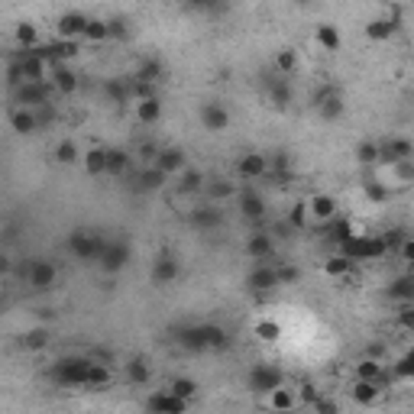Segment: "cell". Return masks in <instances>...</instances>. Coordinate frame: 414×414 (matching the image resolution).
<instances>
[{
    "instance_id": "52a82bcc",
    "label": "cell",
    "mask_w": 414,
    "mask_h": 414,
    "mask_svg": "<svg viewBox=\"0 0 414 414\" xmlns=\"http://www.w3.org/2000/svg\"><path fill=\"white\" fill-rule=\"evenodd\" d=\"M98 262L107 275H117L120 269L130 262V246L127 243H104L98 253Z\"/></svg>"
},
{
    "instance_id": "2e32d148",
    "label": "cell",
    "mask_w": 414,
    "mask_h": 414,
    "mask_svg": "<svg viewBox=\"0 0 414 414\" xmlns=\"http://www.w3.org/2000/svg\"><path fill=\"white\" fill-rule=\"evenodd\" d=\"M191 224L197 227V230H220L224 227V211H220V204H201V207H195L191 211Z\"/></svg>"
},
{
    "instance_id": "680465c9",
    "label": "cell",
    "mask_w": 414,
    "mask_h": 414,
    "mask_svg": "<svg viewBox=\"0 0 414 414\" xmlns=\"http://www.w3.org/2000/svg\"><path fill=\"white\" fill-rule=\"evenodd\" d=\"M7 85H10V88H20V85H23V68H20V62H14V65L7 68Z\"/></svg>"
},
{
    "instance_id": "d4e9b609",
    "label": "cell",
    "mask_w": 414,
    "mask_h": 414,
    "mask_svg": "<svg viewBox=\"0 0 414 414\" xmlns=\"http://www.w3.org/2000/svg\"><path fill=\"white\" fill-rule=\"evenodd\" d=\"M10 127H14V133L29 136L39 130V117L33 113V107H16V110H10Z\"/></svg>"
},
{
    "instance_id": "836d02e7",
    "label": "cell",
    "mask_w": 414,
    "mask_h": 414,
    "mask_svg": "<svg viewBox=\"0 0 414 414\" xmlns=\"http://www.w3.org/2000/svg\"><path fill=\"white\" fill-rule=\"evenodd\" d=\"M162 75H165V65H162V58H146V62L136 68L133 81H143V85H155V81H162Z\"/></svg>"
},
{
    "instance_id": "3957f363",
    "label": "cell",
    "mask_w": 414,
    "mask_h": 414,
    "mask_svg": "<svg viewBox=\"0 0 414 414\" xmlns=\"http://www.w3.org/2000/svg\"><path fill=\"white\" fill-rule=\"evenodd\" d=\"M398 29H401V10L388 7L385 16H376V20L366 23V39H369V43H388Z\"/></svg>"
},
{
    "instance_id": "484cf974",
    "label": "cell",
    "mask_w": 414,
    "mask_h": 414,
    "mask_svg": "<svg viewBox=\"0 0 414 414\" xmlns=\"http://www.w3.org/2000/svg\"><path fill=\"white\" fill-rule=\"evenodd\" d=\"M266 395H269L266 405L272 408V411H295V408H298V392H295V388H285V382L275 385L272 392H266Z\"/></svg>"
},
{
    "instance_id": "ac0fdd59",
    "label": "cell",
    "mask_w": 414,
    "mask_h": 414,
    "mask_svg": "<svg viewBox=\"0 0 414 414\" xmlns=\"http://www.w3.org/2000/svg\"><path fill=\"white\" fill-rule=\"evenodd\" d=\"M133 113H136V123H143V127H155V123L162 120V100L155 98V94L133 100Z\"/></svg>"
},
{
    "instance_id": "91938a15",
    "label": "cell",
    "mask_w": 414,
    "mask_h": 414,
    "mask_svg": "<svg viewBox=\"0 0 414 414\" xmlns=\"http://www.w3.org/2000/svg\"><path fill=\"white\" fill-rule=\"evenodd\" d=\"M155 152H159V146H155V143H143V146L136 149V155H140L143 162H155Z\"/></svg>"
},
{
    "instance_id": "681fc988",
    "label": "cell",
    "mask_w": 414,
    "mask_h": 414,
    "mask_svg": "<svg viewBox=\"0 0 414 414\" xmlns=\"http://www.w3.org/2000/svg\"><path fill=\"white\" fill-rule=\"evenodd\" d=\"M169 388L178 395V398L188 401V405L197 398V382H195V379H188V376H178V379H172V385H169Z\"/></svg>"
},
{
    "instance_id": "d6a6232c",
    "label": "cell",
    "mask_w": 414,
    "mask_h": 414,
    "mask_svg": "<svg viewBox=\"0 0 414 414\" xmlns=\"http://www.w3.org/2000/svg\"><path fill=\"white\" fill-rule=\"evenodd\" d=\"M379 398H382L379 382H363V379H356V385H353V401H356V405L369 408V405H376Z\"/></svg>"
},
{
    "instance_id": "5b68a950",
    "label": "cell",
    "mask_w": 414,
    "mask_h": 414,
    "mask_svg": "<svg viewBox=\"0 0 414 414\" xmlns=\"http://www.w3.org/2000/svg\"><path fill=\"white\" fill-rule=\"evenodd\" d=\"M49 88L62 98H71L78 91V71L71 68L68 62H56L49 65Z\"/></svg>"
},
{
    "instance_id": "db71d44e",
    "label": "cell",
    "mask_w": 414,
    "mask_h": 414,
    "mask_svg": "<svg viewBox=\"0 0 414 414\" xmlns=\"http://www.w3.org/2000/svg\"><path fill=\"white\" fill-rule=\"evenodd\" d=\"M398 324H401V330H405V333H414V301H401Z\"/></svg>"
},
{
    "instance_id": "94428289",
    "label": "cell",
    "mask_w": 414,
    "mask_h": 414,
    "mask_svg": "<svg viewBox=\"0 0 414 414\" xmlns=\"http://www.w3.org/2000/svg\"><path fill=\"white\" fill-rule=\"evenodd\" d=\"M398 253H401V259H405V262H414V239L401 237V243H398Z\"/></svg>"
},
{
    "instance_id": "277c9868",
    "label": "cell",
    "mask_w": 414,
    "mask_h": 414,
    "mask_svg": "<svg viewBox=\"0 0 414 414\" xmlns=\"http://www.w3.org/2000/svg\"><path fill=\"white\" fill-rule=\"evenodd\" d=\"M100 246H104V239H100L94 230H75L68 237V249H71V256H75V259H85V262L98 259Z\"/></svg>"
},
{
    "instance_id": "7bdbcfd3",
    "label": "cell",
    "mask_w": 414,
    "mask_h": 414,
    "mask_svg": "<svg viewBox=\"0 0 414 414\" xmlns=\"http://www.w3.org/2000/svg\"><path fill=\"white\" fill-rule=\"evenodd\" d=\"M130 172V152L123 149H107V175L110 178H120Z\"/></svg>"
},
{
    "instance_id": "7402d4cb",
    "label": "cell",
    "mask_w": 414,
    "mask_h": 414,
    "mask_svg": "<svg viewBox=\"0 0 414 414\" xmlns=\"http://www.w3.org/2000/svg\"><path fill=\"white\" fill-rule=\"evenodd\" d=\"M239 214H243L249 224H259L266 217V197L259 191H243L239 195Z\"/></svg>"
},
{
    "instance_id": "bcb514c9",
    "label": "cell",
    "mask_w": 414,
    "mask_h": 414,
    "mask_svg": "<svg viewBox=\"0 0 414 414\" xmlns=\"http://www.w3.org/2000/svg\"><path fill=\"white\" fill-rule=\"evenodd\" d=\"M388 376L398 379V382H411L414 379V356H401L398 363L385 366V379H388Z\"/></svg>"
},
{
    "instance_id": "e0dca14e",
    "label": "cell",
    "mask_w": 414,
    "mask_h": 414,
    "mask_svg": "<svg viewBox=\"0 0 414 414\" xmlns=\"http://www.w3.org/2000/svg\"><path fill=\"white\" fill-rule=\"evenodd\" d=\"M237 175L246 178V182H256V178L269 175V159L262 152H246L243 159L237 162Z\"/></svg>"
},
{
    "instance_id": "e575fe53",
    "label": "cell",
    "mask_w": 414,
    "mask_h": 414,
    "mask_svg": "<svg viewBox=\"0 0 414 414\" xmlns=\"http://www.w3.org/2000/svg\"><path fill=\"white\" fill-rule=\"evenodd\" d=\"M20 343H23V350H29V353H43L46 346L52 343V337H49V330L46 327H33L20 337Z\"/></svg>"
},
{
    "instance_id": "7c38bea8",
    "label": "cell",
    "mask_w": 414,
    "mask_h": 414,
    "mask_svg": "<svg viewBox=\"0 0 414 414\" xmlns=\"http://www.w3.org/2000/svg\"><path fill=\"white\" fill-rule=\"evenodd\" d=\"M26 279H29V285H33L36 291H49V288L56 285V279H58V269L52 266V262H46V259H33V262H29V269H26Z\"/></svg>"
},
{
    "instance_id": "6da1fadb",
    "label": "cell",
    "mask_w": 414,
    "mask_h": 414,
    "mask_svg": "<svg viewBox=\"0 0 414 414\" xmlns=\"http://www.w3.org/2000/svg\"><path fill=\"white\" fill-rule=\"evenodd\" d=\"M340 253L350 256L353 262L356 259H382V256L388 253V243H385V237H376V233H356V237L340 243Z\"/></svg>"
},
{
    "instance_id": "7dc6e473",
    "label": "cell",
    "mask_w": 414,
    "mask_h": 414,
    "mask_svg": "<svg viewBox=\"0 0 414 414\" xmlns=\"http://www.w3.org/2000/svg\"><path fill=\"white\" fill-rule=\"evenodd\" d=\"M295 68H298V52L295 49H279V56H275V71H279V78L295 75Z\"/></svg>"
},
{
    "instance_id": "4316f807",
    "label": "cell",
    "mask_w": 414,
    "mask_h": 414,
    "mask_svg": "<svg viewBox=\"0 0 414 414\" xmlns=\"http://www.w3.org/2000/svg\"><path fill=\"white\" fill-rule=\"evenodd\" d=\"M249 288H253L256 295H266V291L279 288V275H275V269L272 266H256L253 272H249Z\"/></svg>"
},
{
    "instance_id": "be15d7a7",
    "label": "cell",
    "mask_w": 414,
    "mask_h": 414,
    "mask_svg": "<svg viewBox=\"0 0 414 414\" xmlns=\"http://www.w3.org/2000/svg\"><path fill=\"white\" fill-rule=\"evenodd\" d=\"M185 4H188V7H211L214 0H185Z\"/></svg>"
},
{
    "instance_id": "44dd1931",
    "label": "cell",
    "mask_w": 414,
    "mask_h": 414,
    "mask_svg": "<svg viewBox=\"0 0 414 414\" xmlns=\"http://www.w3.org/2000/svg\"><path fill=\"white\" fill-rule=\"evenodd\" d=\"M178 275H182V266H178L175 256L162 253L159 259L152 262V281H155V285H172Z\"/></svg>"
},
{
    "instance_id": "9a60e30c",
    "label": "cell",
    "mask_w": 414,
    "mask_h": 414,
    "mask_svg": "<svg viewBox=\"0 0 414 414\" xmlns=\"http://www.w3.org/2000/svg\"><path fill=\"white\" fill-rule=\"evenodd\" d=\"M185 165H188V155H185L182 149H175V146H165V149H159V152H155V169H159L165 178L178 175Z\"/></svg>"
},
{
    "instance_id": "ba28073f",
    "label": "cell",
    "mask_w": 414,
    "mask_h": 414,
    "mask_svg": "<svg viewBox=\"0 0 414 414\" xmlns=\"http://www.w3.org/2000/svg\"><path fill=\"white\" fill-rule=\"evenodd\" d=\"M281 369L279 366H269V363H259V366H253L249 369V388L253 392H259V395H266V392H272L275 385H281Z\"/></svg>"
},
{
    "instance_id": "f6af8a7d",
    "label": "cell",
    "mask_w": 414,
    "mask_h": 414,
    "mask_svg": "<svg viewBox=\"0 0 414 414\" xmlns=\"http://www.w3.org/2000/svg\"><path fill=\"white\" fill-rule=\"evenodd\" d=\"M350 269H353V259L343 253L324 259V275H330V279H343V275H350Z\"/></svg>"
},
{
    "instance_id": "ffe728a7",
    "label": "cell",
    "mask_w": 414,
    "mask_h": 414,
    "mask_svg": "<svg viewBox=\"0 0 414 414\" xmlns=\"http://www.w3.org/2000/svg\"><path fill=\"white\" fill-rule=\"evenodd\" d=\"M204 195L211 204H224V201H233L237 197V185L230 178H204Z\"/></svg>"
},
{
    "instance_id": "1f68e13d",
    "label": "cell",
    "mask_w": 414,
    "mask_h": 414,
    "mask_svg": "<svg viewBox=\"0 0 414 414\" xmlns=\"http://www.w3.org/2000/svg\"><path fill=\"white\" fill-rule=\"evenodd\" d=\"M253 333H256V340H262V343H279L281 324L275 321V317H259V321L253 324Z\"/></svg>"
},
{
    "instance_id": "30bf717a",
    "label": "cell",
    "mask_w": 414,
    "mask_h": 414,
    "mask_svg": "<svg viewBox=\"0 0 414 414\" xmlns=\"http://www.w3.org/2000/svg\"><path fill=\"white\" fill-rule=\"evenodd\" d=\"M88 26V14L81 10H68L56 20V39H81Z\"/></svg>"
},
{
    "instance_id": "603a6c76",
    "label": "cell",
    "mask_w": 414,
    "mask_h": 414,
    "mask_svg": "<svg viewBox=\"0 0 414 414\" xmlns=\"http://www.w3.org/2000/svg\"><path fill=\"white\" fill-rule=\"evenodd\" d=\"M314 43L321 46L324 52H340V49H343V36H340V29L333 26V23H317Z\"/></svg>"
},
{
    "instance_id": "5bb4252c",
    "label": "cell",
    "mask_w": 414,
    "mask_h": 414,
    "mask_svg": "<svg viewBox=\"0 0 414 414\" xmlns=\"http://www.w3.org/2000/svg\"><path fill=\"white\" fill-rule=\"evenodd\" d=\"M146 408H149V411H162V414H182V411H188V401L178 398L172 388H162V392L149 395Z\"/></svg>"
},
{
    "instance_id": "4fadbf2b",
    "label": "cell",
    "mask_w": 414,
    "mask_h": 414,
    "mask_svg": "<svg viewBox=\"0 0 414 414\" xmlns=\"http://www.w3.org/2000/svg\"><path fill=\"white\" fill-rule=\"evenodd\" d=\"M16 62H20V68H23V81H49V62H46V58L39 56L36 49L23 52Z\"/></svg>"
},
{
    "instance_id": "60d3db41",
    "label": "cell",
    "mask_w": 414,
    "mask_h": 414,
    "mask_svg": "<svg viewBox=\"0 0 414 414\" xmlns=\"http://www.w3.org/2000/svg\"><path fill=\"white\" fill-rule=\"evenodd\" d=\"M152 379V369H149V363L143 356L130 359L127 363V382L130 385H146V382Z\"/></svg>"
},
{
    "instance_id": "d590c367",
    "label": "cell",
    "mask_w": 414,
    "mask_h": 414,
    "mask_svg": "<svg viewBox=\"0 0 414 414\" xmlns=\"http://www.w3.org/2000/svg\"><path fill=\"white\" fill-rule=\"evenodd\" d=\"M201 333L207 350H227V343H230V337H227V330L220 324H201Z\"/></svg>"
},
{
    "instance_id": "6f0895ef",
    "label": "cell",
    "mask_w": 414,
    "mask_h": 414,
    "mask_svg": "<svg viewBox=\"0 0 414 414\" xmlns=\"http://www.w3.org/2000/svg\"><path fill=\"white\" fill-rule=\"evenodd\" d=\"M110 23V39H127L130 36V26L123 20H107Z\"/></svg>"
},
{
    "instance_id": "816d5d0a",
    "label": "cell",
    "mask_w": 414,
    "mask_h": 414,
    "mask_svg": "<svg viewBox=\"0 0 414 414\" xmlns=\"http://www.w3.org/2000/svg\"><path fill=\"white\" fill-rule=\"evenodd\" d=\"M104 94L113 100V104H127V100H130V85H127V81H107Z\"/></svg>"
},
{
    "instance_id": "f546056e",
    "label": "cell",
    "mask_w": 414,
    "mask_h": 414,
    "mask_svg": "<svg viewBox=\"0 0 414 414\" xmlns=\"http://www.w3.org/2000/svg\"><path fill=\"white\" fill-rule=\"evenodd\" d=\"M113 382V372L107 363H98V359H91L88 363V376H85V385L88 388H107Z\"/></svg>"
},
{
    "instance_id": "f5cc1de1",
    "label": "cell",
    "mask_w": 414,
    "mask_h": 414,
    "mask_svg": "<svg viewBox=\"0 0 414 414\" xmlns=\"http://www.w3.org/2000/svg\"><path fill=\"white\" fill-rule=\"evenodd\" d=\"M308 224H311L308 207H304V201H298L295 207H291V214H288V227H295V230H304Z\"/></svg>"
},
{
    "instance_id": "7a4b0ae2",
    "label": "cell",
    "mask_w": 414,
    "mask_h": 414,
    "mask_svg": "<svg viewBox=\"0 0 414 414\" xmlns=\"http://www.w3.org/2000/svg\"><path fill=\"white\" fill-rule=\"evenodd\" d=\"M88 363H91V359H85V356H65V359H58V363H52L49 376H52L56 385L78 388V385H85Z\"/></svg>"
},
{
    "instance_id": "b9f144b4",
    "label": "cell",
    "mask_w": 414,
    "mask_h": 414,
    "mask_svg": "<svg viewBox=\"0 0 414 414\" xmlns=\"http://www.w3.org/2000/svg\"><path fill=\"white\" fill-rule=\"evenodd\" d=\"M388 298L392 301H414V279L411 275H398V279L388 285Z\"/></svg>"
},
{
    "instance_id": "74e56055",
    "label": "cell",
    "mask_w": 414,
    "mask_h": 414,
    "mask_svg": "<svg viewBox=\"0 0 414 414\" xmlns=\"http://www.w3.org/2000/svg\"><path fill=\"white\" fill-rule=\"evenodd\" d=\"M85 43H107L110 39V23L100 20V16H88V26H85Z\"/></svg>"
},
{
    "instance_id": "c3c4849f",
    "label": "cell",
    "mask_w": 414,
    "mask_h": 414,
    "mask_svg": "<svg viewBox=\"0 0 414 414\" xmlns=\"http://www.w3.org/2000/svg\"><path fill=\"white\" fill-rule=\"evenodd\" d=\"M178 343L188 346V350H207V346H204L201 324H197V327H182V330H178Z\"/></svg>"
},
{
    "instance_id": "11a10c76",
    "label": "cell",
    "mask_w": 414,
    "mask_h": 414,
    "mask_svg": "<svg viewBox=\"0 0 414 414\" xmlns=\"http://www.w3.org/2000/svg\"><path fill=\"white\" fill-rule=\"evenodd\" d=\"M162 182H165V175H162V172L155 169V165H152V169H146V172H143V175H140V185H143V188H146V191L162 188Z\"/></svg>"
},
{
    "instance_id": "f35d334b",
    "label": "cell",
    "mask_w": 414,
    "mask_h": 414,
    "mask_svg": "<svg viewBox=\"0 0 414 414\" xmlns=\"http://www.w3.org/2000/svg\"><path fill=\"white\" fill-rule=\"evenodd\" d=\"M363 197L369 204H385L388 197H392V191H388V182H379V178H366V182H363Z\"/></svg>"
},
{
    "instance_id": "6125c7cd",
    "label": "cell",
    "mask_w": 414,
    "mask_h": 414,
    "mask_svg": "<svg viewBox=\"0 0 414 414\" xmlns=\"http://www.w3.org/2000/svg\"><path fill=\"white\" fill-rule=\"evenodd\" d=\"M385 343H372L369 346V350H366V356H369V359H382V363H385Z\"/></svg>"
},
{
    "instance_id": "e7e4bbea",
    "label": "cell",
    "mask_w": 414,
    "mask_h": 414,
    "mask_svg": "<svg viewBox=\"0 0 414 414\" xmlns=\"http://www.w3.org/2000/svg\"><path fill=\"white\" fill-rule=\"evenodd\" d=\"M7 272H10V259L0 253V275H7Z\"/></svg>"
},
{
    "instance_id": "f1b7e54d",
    "label": "cell",
    "mask_w": 414,
    "mask_h": 414,
    "mask_svg": "<svg viewBox=\"0 0 414 414\" xmlns=\"http://www.w3.org/2000/svg\"><path fill=\"white\" fill-rule=\"evenodd\" d=\"M81 165H85V172L91 178L107 175V149L94 146V149H88V152H81Z\"/></svg>"
},
{
    "instance_id": "8d00e7d4",
    "label": "cell",
    "mask_w": 414,
    "mask_h": 414,
    "mask_svg": "<svg viewBox=\"0 0 414 414\" xmlns=\"http://www.w3.org/2000/svg\"><path fill=\"white\" fill-rule=\"evenodd\" d=\"M175 178H178V191H182V195H197V191L204 188V175L197 169H191V165H185Z\"/></svg>"
},
{
    "instance_id": "ab89813d",
    "label": "cell",
    "mask_w": 414,
    "mask_h": 414,
    "mask_svg": "<svg viewBox=\"0 0 414 414\" xmlns=\"http://www.w3.org/2000/svg\"><path fill=\"white\" fill-rule=\"evenodd\" d=\"M269 100H272L275 107H288L295 100V91L288 88L285 78H272V81H269Z\"/></svg>"
},
{
    "instance_id": "8fae6325",
    "label": "cell",
    "mask_w": 414,
    "mask_h": 414,
    "mask_svg": "<svg viewBox=\"0 0 414 414\" xmlns=\"http://www.w3.org/2000/svg\"><path fill=\"white\" fill-rule=\"evenodd\" d=\"M414 155V146L408 136H392V140L379 143V162H385V165H395V162H405Z\"/></svg>"
},
{
    "instance_id": "83f0119b",
    "label": "cell",
    "mask_w": 414,
    "mask_h": 414,
    "mask_svg": "<svg viewBox=\"0 0 414 414\" xmlns=\"http://www.w3.org/2000/svg\"><path fill=\"white\" fill-rule=\"evenodd\" d=\"M356 379H363V382H385V363L382 359H369V356H363L356 363Z\"/></svg>"
},
{
    "instance_id": "d6986e66",
    "label": "cell",
    "mask_w": 414,
    "mask_h": 414,
    "mask_svg": "<svg viewBox=\"0 0 414 414\" xmlns=\"http://www.w3.org/2000/svg\"><path fill=\"white\" fill-rule=\"evenodd\" d=\"M201 123H204V130H211V133H224V130L230 127V110H227L224 104H204Z\"/></svg>"
},
{
    "instance_id": "8992f818",
    "label": "cell",
    "mask_w": 414,
    "mask_h": 414,
    "mask_svg": "<svg viewBox=\"0 0 414 414\" xmlns=\"http://www.w3.org/2000/svg\"><path fill=\"white\" fill-rule=\"evenodd\" d=\"M304 207H308V217L317 220V224H330V220H337V197L333 195H324V191H317V195H311L308 201H304Z\"/></svg>"
},
{
    "instance_id": "9f6ffc18",
    "label": "cell",
    "mask_w": 414,
    "mask_h": 414,
    "mask_svg": "<svg viewBox=\"0 0 414 414\" xmlns=\"http://www.w3.org/2000/svg\"><path fill=\"white\" fill-rule=\"evenodd\" d=\"M275 275H279V285H295V281L301 279V269L298 266H279Z\"/></svg>"
},
{
    "instance_id": "f907efd6",
    "label": "cell",
    "mask_w": 414,
    "mask_h": 414,
    "mask_svg": "<svg viewBox=\"0 0 414 414\" xmlns=\"http://www.w3.org/2000/svg\"><path fill=\"white\" fill-rule=\"evenodd\" d=\"M356 162H359V165H376V162H379V143H372V140L359 143V146H356Z\"/></svg>"
},
{
    "instance_id": "ee69618b",
    "label": "cell",
    "mask_w": 414,
    "mask_h": 414,
    "mask_svg": "<svg viewBox=\"0 0 414 414\" xmlns=\"http://www.w3.org/2000/svg\"><path fill=\"white\" fill-rule=\"evenodd\" d=\"M52 159H56L58 165H78V159H81V149H78L75 140H62L56 149H52Z\"/></svg>"
},
{
    "instance_id": "cb8c5ba5",
    "label": "cell",
    "mask_w": 414,
    "mask_h": 414,
    "mask_svg": "<svg viewBox=\"0 0 414 414\" xmlns=\"http://www.w3.org/2000/svg\"><path fill=\"white\" fill-rule=\"evenodd\" d=\"M246 253H249V259H272L275 253V239L269 237V233H249V239H246Z\"/></svg>"
},
{
    "instance_id": "9c48e42d",
    "label": "cell",
    "mask_w": 414,
    "mask_h": 414,
    "mask_svg": "<svg viewBox=\"0 0 414 414\" xmlns=\"http://www.w3.org/2000/svg\"><path fill=\"white\" fill-rule=\"evenodd\" d=\"M14 94H16V104L20 107H39L49 100L52 88H49V81H23L20 88H14Z\"/></svg>"
},
{
    "instance_id": "03108f58",
    "label": "cell",
    "mask_w": 414,
    "mask_h": 414,
    "mask_svg": "<svg viewBox=\"0 0 414 414\" xmlns=\"http://www.w3.org/2000/svg\"><path fill=\"white\" fill-rule=\"evenodd\" d=\"M298 7H308V4H314V0H295Z\"/></svg>"
},
{
    "instance_id": "4dcf8cb0",
    "label": "cell",
    "mask_w": 414,
    "mask_h": 414,
    "mask_svg": "<svg viewBox=\"0 0 414 414\" xmlns=\"http://www.w3.org/2000/svg\"><path fill=\"white\" fill-rule=\"evenodd\" d=\"M14 39H16V46H20L23 52L36 49V46H43V43H39V26H36V23H29V20L16 23V29H14Z\"/></svg>"
}]
</instances>
